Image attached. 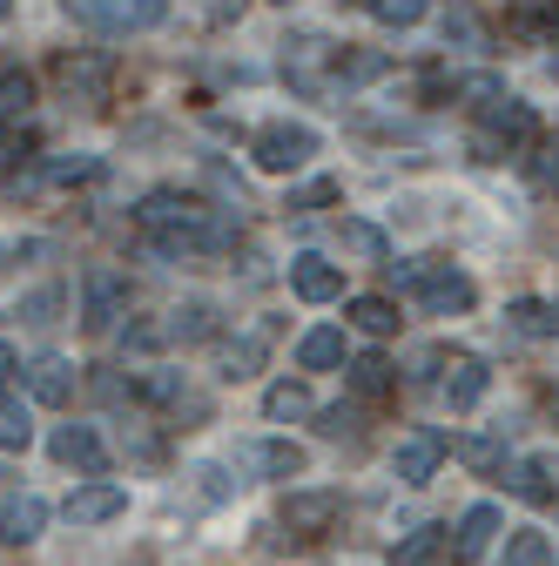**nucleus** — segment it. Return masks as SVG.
Wrapping results in <instances>:
<instances>
[{
	"instance_id": "obj_37",
	"label": "nucleus",
	"mask_w": 559,
	"mask_h": 566,
	"mask_svg": "<svg viewBox=\"0 0 559 566\" xmlns=\"http://www.w3.org/2000/svg\"><path fill=\"white\" fill-rule=\"evenodd\" d=\"M358 424H365L358 405H330V411H317V432H324V439H351Z\"/></svg>"
},
{
	"instance_id": "obj_22",
	"label": "nucleus",
	"mask_w": 559,
	"mask_h": 566,
	"mask_svg": "<svg viewBox=\"0 0 559 566\" xmlns=\"http://www.w3.org/2000/svg\"><path fill=\"white\" fill-rule=\"evenodd\" d=\"M344 317H351L365 337H391L398 331V304L391 297H351V304H344Z\"/></svg>"
},
{
	"instance_id": "obj_13",
	"label": "nucleus",
	"mask_w": 559,
	"mask_h": 566,
	"mask_svg": "<svg viewBox=\"0 0 559 566\" xmlns=\"http://www.w3.org/2000/svg\"><path fill=\"white\" fill-rule=\"evenodd\" d=\"M439 465H445V439H439V432H411V439L391 452V472H398L404 485H425Z\"/></svg>"
},
{
	"instance_id": "obj_39",
	"label": "nucleus",
	"mask_w": 559,
	"mask_h": 566,
	"mask_svg": "<svg viewBox=\"0 0 559 566\" xmlns=\"http://www.w3.org/2000/svg\"><path fill=\"white\" fill-rule=\"evenodd\" d=\"M14 371H21V358H14V350H8V344H0V385H8Z\"/></svg>"
},
{
	"instance_id": "obj_7",
	"label": "nucleus",
	"mask_w": 559,
	"mask_h": 566,
	"mask_svg": "<svg viewBox=\"0 0 559 566\" xmlns=\"http://www.w3.org/2000/svg\"><path fill=\"white\" fill-rule=\"evenodd\" d=\"M48 452H54L67 472H88V479H102V472H108V446H102L95 424H54Z\"/></svg>"
},
{
	"instance_id": "obj_34",
	"label": "nucleus",
	"mask_w": 559,
	"mask_h": 566,
	"mask_svg": "<svg viewBox=\"0 0 559 566\" xmlns=\"http://www.w3.org/2000/svg\"><path fill=\"white\" fill-rule=\"evenodd\" d=\"M95 176H102L95 156H54V163L41 169V182H61V189H67V182H95Z\"/></svg>"
},
{
	"instance_id": "obj_12",
	"label": "nucleus",
	"mask_w": 559,
	"mask_h": 566,
	"mask_svg": "<svg viewBox=\"0 0 559 566\" xmlns=\"http://www.w3.org/2000/svg\"><path fill=\"white\" fill-rule=\"evenodd\" d=\"M48 526V500L41 492H14V500H0V546H34Z\"/></svg>"
},
{
	"instance_id": "obj_41",
	"label": "nucleus",
	"mask_w": 559,
	"mask_h": 566,
	"mask_svg": "<svg viewBox=\"0 0 559 566\" xmlns=\"http://www.w3.org/2000/svg\"><path fill=\"white\" fill-rule=\"evenodd\" d=\"M552 418H559V391H552Z\"/></svg>"
},
{
	"instance_id": "obj_40",
	"label": "nucleus",
	"mask_w": 559,
	"mask_h": 566,
	"mask_svg": "<svg viewBox=\"0 0 559 566\" xmlns=\"http://www.w3.org/2000/svg\"><path fill=\"white\" fill-rule=\"evenodd\" d=\"M8 8H14V0H0V21H8Z\"/></svg>"
},
{
	"instance_id": "obj_29",
	"label": "nucleus",
	"mask_w": 559,
	"mask_h": 566,
	"mask_svg": "<svg viewBox=\"0 0 559 566\" xmlns=\"http://www.w3.org/2000/svg\"><path fill=\"white\" fill-rule=\"evenodd\" d=\"M458 459H465L472 472H485V479H493V472H506V446H499L493 432H472V439H458Z\"/></svg>"
},
{
	"instance_id": "obj_8",
	"label": "nucleus",
	"mask_w": 559,
	"mask_h": 566,
	"mask_svg": "<svg viewBox=\"0 0 559 566\" xmlns=\"http://www.w3.org/2000/svg\"><path fill=\"white\" fill-rule=\"evenodd\" d=\"M122 513H128V485H115V479H88V485L67 492V520L75 526H108Z\"/></svg>"
},
{
	"instance_id": "obj_9",
	"label": "nucleus",
	"mask_w": 559,
	"mask_h": 566,
	"mask_svg": "<svg viewBox=\"0 0 559 566\" xmlns=\"http://www.w3.org/2000/svg\"><path fill=\"white\" fill-rule=\"evenodd\" d=\"M499 526H506V513H499L493 500H478V506H465V513H458V526H452V559H458V566L485 559V546L499 539Z\"/></svg>"
},
{
	"instance_id": "obj_30",
	"label": "nucleus",
	"mask_w": 559,
	"mask_h": 566,
	"mask_svg": "<svg viewBox=\"0 0 559 566\" xmlns=\"http://www.w3.org/2000/svg\"><path fill=\"white\" fill-rule=\"evenodd\" d=\"M506 485H513V500H532V506H546V500H552V479H546V465H539V459H519V465L506 472Z\"/></svg>"
},
{
	"instance_id": "obj_3",
	"label": "nucleus",
	"mask_w": 559,
	"mask_h": 566,
	"mask_svg": "<svg viewBox=\"0 0 559 566\" xmlns=\"http://www.w3.org/2000/svg\"><path fill=\"white\" fill-rule=\"evenodd\" d=\"M67 14L95 34H149V28H162L169 8L162 0H67Z\"/></svg>"
},
{
	"instance_id": "obj_36",
	"label": "nucleus",
	"mask_w": 559,
	"mask_h": 566,
	"mask_svg": "<svg viewBox=\"0 0 559 566\" xmlns=\"http://www.w3.org/2000/svg\"><path fill=\"white\" fill-rule=\"evenodd\" d=\"M196 492H202V500H209V506H223V500H230V492H236V479H230V465H196Z\"/></svg>"
},
{
	"instance_id": "obj_5",
	"label": "nucleus",
	"mask_w": 559,
	"mask_h": 566,
	"mask_svg": "<svg viewBox=\"0 0 559 566\" xmlns=\"http://www.w3.org/2000/svg\"><path fill=\"white\" fill-rule=\"evenodd\" d=\"M337 513H344L337 492H330V485H310V492H291V500L276 506V526L297 533V539H324V533L337 526Z\"/></svg>"
},
{
	"instance_id": "obj_26",
	"label": "nucleus",
	"mask_w": 559,
	"mask_h": 566,
	"mask_svg": "<svg viewBox=\"0 0 559 566\" xmlns=\"http://www.w3.org/2000/svg\"><path fill=\"white\" fill-rule=\"evenodd\" d=\"M506 324H513L519 337H559V311L539 304V297H519V304L506 311Z\"/></svg>"
},
{
	"instance_id": "obj_4",
	"label": "nucleus",
	"mask_w": 559,
	"mask_h": 566,
	"mask_svg": "<svg viewBox=\"0 0 559 566\" xmlns=\"http://www.w3.org/2000/svg\"><path fill=\"white\" fill-rule=\"evenodd\" d=\"M250 156H256V169H270V176H291V169H304V163L317 156V128H310V122H270V128H256Z\"/></svg>"
},
{
	"instance_id": "obj_33",
	"label": "nucleus",
	"mask_w": 559,
	"mask_h": 566,
	"mask_svg": "<svg viewBox=\"0 0 559 566\" xmlns=\"http://www.w3.org/2000/svg\"><path fill=\"white\" fill-rule=\"evenodd\" d=\"M143 398H149V405H176V411L196 405L189 385H182V371H149V378H143Z\"/></svg>"
},
{
	"instance_id": "obj_2",
	"label": "nucleus",
	"mask_w": 559,
	"mask_h": 566,
	"mask_svg": "<svg viewBox=\"0 0 559 566\" xmlns=\"http://www.w3.org/2000/svg\"><path fill=\"white\" fill-rule=\"evenodd\" d=\"M532 142H539V115H532V102H513V95L478 102V135H472L478 163H499V149H532Z\"/></svg>"
},
{
	"instance_id": "obj_38",
	"label": "nucleus",
	"mask_w": 559,
	"mask_h": 566,
	"mask_svg": "<svg viewBox=\"0 0 559 566\" xmlns=\"http://www.w3.org/2000/svg\"><path fill=\"white\" fill-rule=\"evenodd\" d=\"M28 324H54V311H61V291H28Z\"/></svg>"
},
{
	"instance_id": "obj_24",
	"label": "nucleus",
	"mask_w": 559,
	"mask_h": 566,
	"mask_svg": "<svg viewBox=\"0 0 559 566\" xmlns=\"http://www.w3.org/2000/svg\"><path fill=\"white\" fill-rule=\"evenodd\" d=\"M28 439H34V411L0 391V452H28Z\"/></svg>"
},
{
	"instance_id": "obj_28",
	"label": "nucleus",
	"mask_w": 559,
	"mask_h": 566,
	"mask_svg": "<svg viewBox=\"0 0 559 566\" xmlns=\"http://www.w3.org/2000/svg\"><path fill=\"white\" fill-rule=\"evenodd\" d=\"M493 566H552V546H546V533H532V526H519V533L506 539V553H499Z\"/></svg>"
},
{
	"instance_id": "obj_16",
	"label": "nucleus",
	"mask_w": 559,
	"mask_h": 566,
	"mask_svg": "<svg viewBox=\"0 0 559 566\" xmlns=\"http://www.w3.org/2000/svg\"><path fill=\"white\" fill-rule=\"evenodd\" d=\"M485 385H493V371H485V358H452V365H445V385H439V391H445V405H452V411H472V405L485 398Z\"/></svg>"
},
{
	"instance_id": "obj_14",
	"label": "nucleus",
	"mask_w": 559,
	"mask_h": 566,
	"mask_svg": "<svg viewBox=\"0 0 559 566\" xmlns=\"http://www.w3.org/2000/svg\"><path fill=\"white\" fill-rule=\"evenodd\" d=\"M263 350H270V337H263V331L223 337V344H217V378H223V385H243V378H256V371H263Z\"/></svg>"
},
{
	"instance_id": "obj_19",
	"label": "nucleus",
	"mask_w": 559,
	"mask_h": 566,
	"mask_svg": "<svg viewBox=\"0 0 559 566\" xmlns=\"http://www.w3.org/2000/svg\"><path fill=\"white\" fill-rule=\"evenodd\" d=\"M297 365H304V371H337V365H351V350H344V331H330V324L304 331V337H297Z\"/></svg>"
},
{
	"instance_id": "obj_15",
	"label": "nucleus",
	"mask_w": 559,
	"mask_h": 566,
	"mask_svg": "<svg viewBox=\"0 0 559 566\" xmlns=\"http://www.w3.org/2000/svg\"><path fill=\"white\" fill-rule=\"evenodd\" d=\"M217 331H223V324H217V304H209V297L176 304V311H169V324H162V337H169V344H209Z\"/></svg>"
},
{
	"instance_id": "obj_21",
	"label": "nucleus",
	"mask_w": 559,
	"mask_h": 566,
	"mask_svg": "<svg viewBox=\"0 0 559 566\" xmlns=\"http://www.w3.org/2000/svg\"><path fill=\"white\" fill-rule=\"evenodd\" d=\"M344 378H351V391H358V398H384V391L398 385L391 358H378V350H365V358H351V365H344Z\"/></svg>"
},
{
	"instance_id": "obj_25",
	"label": "nucleus",
	"mask_w": 559,
	"mask_h": 566,
	"mask_svg": "<svg viewBox=\"0 0 559 566\" xmlns=\"http://www.w3.org/2000/svg\"><path fill=\"white\" fill-rule=\"evenodd\" d=\"M263 418H276V424H284V418H310V391L297 378H276L263 391Z\"/></svg>"
},
{
	"instance_id": "obj_27",
	"label": "nucleus",
	"mask_w": 559,
	"mask_h": 566,
	"mask_svg": "<svg viewBox=\"0 0 559 566\" xmlns=\"http://www.w3.org/2000/svg\"><path fill=\"white\" fill-rule=\"evenodd\" d=\"M34 108V75L28 67H0V122H14Z\"/></svg>"
},
{
	"instance_id": "obj_42",
	"label": "nucleus",
	"mask_w": 559,
	"mask_h": 566,
	"mask_svg": "<svg viewBox=\"0 0 559 566\" xmlns=\"http://www.w3.org/2000/svg\"><path fill=\"white\" fill-rule=\"evenodd\" d=\"M0 479H8V472H0Z\"/></svg>"
},
{
	"instance_id": "obj_31",
	"label": "nucleus",
	"mask_w": 559,
	"mask_h": 566,
	"mask_svg": "<svg viewBox=\"0 0 559 566\" xmlns=\"http://www.w3.org/2000/svg\"><path fill=\"white\" fill-rule=\"evenodd\" d=\"M532 189L559 196V135H539L532 142Z\"/></svg>"
},
{
	"instance_id": "obj_23",
	"label": "nucleus",
	"mask_w": 559,
	"mask_h": 566,
	"mask_svg": "<svg viewBox=\"0 0 559 566\" xmlns=\"http://www.w3.org/2000/svg\"><path fill=\"white\" fill-rule=\"evenodd\" d=\"M344 250L365 256V263H391V237L378 223H365V217H344Z\"/></svg>"
},
{
	"instance_id": "obj_18",
	"label": "nucleus",
	"mask_w": 559,
	"mask_h": 566,
	"mask_svg": "<svg viewBox=\"0 0 559 566\" xmlns=\"http://www.w3.org/2000/svg\"><path fill=\"white\" fill-rule=\"evenodd\" d=\"M28 398L34 405H67L75 398V365L67 358H34L28 365Z\"/></svg>"
},
{
	"instance_id": "obj_10",
	"label": "nucleus",
	"mask_w": 559,
	"mask_h": 566,
	"mask_svg": "<svg viewBox=\"0 0 559 566\" xmlns=\"http://www.w3.org/2000/svg\"><path fill=\"white\" fill-rule=\"evenodd\" d=\"M236 465L250 479H297L304 472V446H291V439H243L236 446Z\"/></svg>"
},
{
	"instance_id": "obj_11",
	"label": "nucleus",
	"mask_w": 559,
	"mask_h": 566,
	"mask_svg": "<svg viewBox=\"0 0 559 566\" xmlns=\"http://www.w3.org/2000/svg\"><path fill=\"white\" fill-rule=\"evenodd\" d=\"M291 291H297L304 304H337V297H344V270H337L330 256L304 250V256H291Z\"/></svg>"
},
{
	"instance_id": "obj_32",
	"label": "nucleus",
	"mask_w": 559,
	"mask_h": 566,
	"mask_svg": "<svg viewBox=\"0 0 559 566\" xmlns=\"http://www.w3.org/2000/svg\"><path fill=\"white\" fill-rule=\"evenodd\" d=\"M378 28H418L425 21V0H365Z\"/></svg>"
},
{
	"instance_id": "obj_35",
	"label": "nucleus",
	"mask_w": 559,
	"mask_h": 566,
	"mask_svg": "<svg viewBox=\"0 0 559 566\" xmlns=\"http://www.w3.org/2000/svg\"><path fill=\"white\" fill-rule=\"evenodd\" d=\"M324 202H337V176H310V182H297L284 209H297V217H304V209H324Z\"/></svg>"
},
{
	"instance_id": "obj_6",
	"label": "nucleus",
	"mask_w": 559,
	"mask_h": 566,
	"mask_svg": "<svg viewBox=\"0 0 559 566\" xmlns=\"http://www.w3.org/2000/svg\"><path fill=\"white\" fill-rule=\"evenodd\" d=\"M128 311V283L108 270V263H95V270H82V324L102 337V331H115V317Z\"/></svg>"
},
{
	"instance_id": "obj_17",
	"label": "nucleus",
	"mask_w": 559,
	"mask_h": 566,
	"mask_svg": "<svg viewBox=\"0 0 559 566\" xmlns=\"http://www.w3.org/2000/svg\"><path fill=\"white\" fill-rule=\"evenodd\" d=\"M452 559V533L445 526H418L391 546V566H445Z\"/></svg>"
},
{
	"instance_id": "obj_1",
	"label": "nucleus",
	"mask_w": 559,
	"mask_h": 566,
	"mask_svg": "<svg viewBox=\"0 0 559 566\" xmlns=\"http://www.w3.org/2000/svg\"><path fill=\"white\" fill-rule=\"evenodd\" d=\"M384 276L398 283L404 297H418L432 317H465L472 304H478V283L465 276V270H452V263H425V256H398V263H384Z\"/></svg>"
},
{
	"instance_id": "obj_20",
	"label": "nucleus",
	"mask_w": 559,
	"mask_h": 566,
	"mask_svg": "<svg viewBox=\"0 0 559 566\" xmlns=\"http://www.w3.org/2000/svg\"><path fill=\"white\" fill-rule=\"evenodd\" d=\"M54 75H61V88H67V95H82V102H108V61H61Z\"/></svg>"
}]
</instances>
